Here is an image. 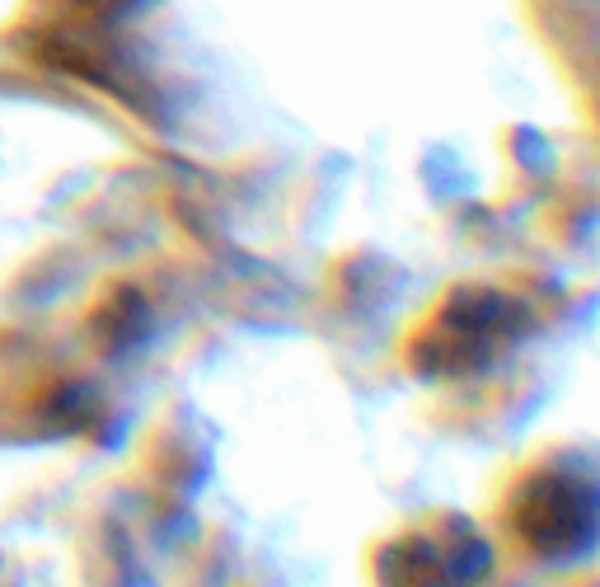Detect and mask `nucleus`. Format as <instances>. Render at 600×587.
<instances>
[{
	"instance_id": "f257e3e1",
	"label": "nucleus",
	"mask_w": 600,
	"mask_h": 587,
	"mask_svg": "<svg viewBox=\"0 0 600 587\" xmlns=\"http://www.w3.org/2000/svg\"><path fill=\"white\" fill-rule=\"evenodd\" d=\"M511 535L535 559H572L600 535V484L581 470H540L511 503Z\"/></svg>"
},
{
	"instance_id": "f03ea898",
	"label": "nucleus",
	"mask_w": 600,
	"mask_h": 587,
	"mask_svg": "<svg viewBox=\"0 0 600 587\" xmlns=\"http://www.w3.org/2000/svg\"><path fill=\"white\" fill-rule=\"evenodd\" d=\"M488 554L478 535L464 527H446L441 535H413V541L390 554L385 587H474Z\"/></svg>"
}]
</instances>
